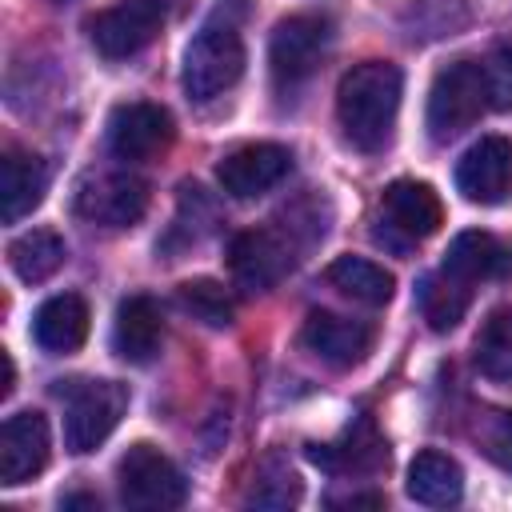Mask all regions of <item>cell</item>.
<instances>
[{"label":"cell","instance_id":"obj_1","mask_svg":"<svg viewBox=\"0 0 512 512\" xmlns=\"http://www.w3.org/2000/svg\"><path fill=\"white\" fill-rule=\"evenodd\" d=\"M400 88H404V76H400V68L392 60H364V64H352L340 76L336 120H340V128H344L352 148L380 152L392 140Z\"/></svg>","mask_w":512,"mask_h":512},{"label":"cell","instance_id":"obj_2","mask_svg":"<svg viewBox=\"0 0 512 512\" xmlns=\"http://www.w3.org/2000/svg\"><path fill=\"white\" fill-rule=\"evenodd\" d=\"M484 108H488L484 68L476 60H452L432 76V88H428V112H424L428 136L436 144H448L464 128H472Z\"/></svg>","mask_w":512,"mask_h":512},{"label":"cell","instance_id":"obj_3","mask_svg":"<svg viewBox=\"0 0 512 512\" xmlns=\"http://www.w3.org/2000/svg\"><path fill=\"white\" fill-rule=\"evenodd\" d=\"M244 76V40L232 24H204L184 48V92L212 100Z\"/></svg>","mask_w":512,"mask_h":512},{"label":"cell","instance_id":"obj_4","mask_svg":"<svg viewBox=\"0 0 512 512\" xmlns=\"http://www.w3.org/2000/svg\"><path fill=\"white\" fill-rule=\"evenodd\" d=\"M116 476H120V500H124V508H136V512L180 508L184 496H188V484H184L180 468L156 444H144V440L132 444L120 456Z\"/></svg>","mask_w":512,"mask_h":512},{"label":"cell","instance_id":"obj_5","mask_svg":"<svg viewBox=\"0 0 512 512\" xmlns=\"http://www.w3.org/2000/svg\"><path fill=\"white\" fill-rule=\"evenodd\" d=\"M380 224L384 228H376V240L404 252L444 224V204L424 180H392L380 196Z\"/></svg>","mask_w":512,"mask_h":512},{"label":"cell","instance_id":"obj_6","mask_svg":"<svg viewBox=\"0 0 512 512\" xmlns=\"http://www.w3.org/2000/svg\"><path fill=\"white\" fill-rule=\"evenodd\" d=\"M128 408V388L116 380H88L68 396L64 408V448L84 456L92 448H100L112 428L120 424Z\"/></svg>","mask_w":512,"mask_h":512},{"label":"cell","instance_id":"obj_7","mask_svg":"<svg viewBox=\"0 0 512 512\" xmlns=\"http://www.w3.org/2000/svg\"><path fill=\"white\" fill-rule=\"evenodd\" d=\"M332 44V24L324 16H288L272 28V40H268V64H272V80L276 88H296L304 84L320 56L328 52Z\"/></svg>","mask_w":512,"mask_h":512},{"label":"cell","instance_id":"obj_8","mask_svg":"<svg viewBox=\"0 0 512 512\" xmlns=\"http://www.w3.org/2000/svg\"><path fill=\"white\" fill-rule=\"evenodd\" d=\"M148 212V180L132 172H96L76 188V216L100 228H132Z\"/></svg>","mask_w":512,"mask_h":512},{"label":"cell","instance_id":"obj_9","mask_svg":"<svg viewBox=\"0 0 512 512\" xmlns=\"http://www.w3.org/2000/svg\"><path fill=\"white\" fill-rule=\"evenodd\" d=\"M172 136H176L172 112L164 104H152V100L116 104L108 116V148L116 160H128V164L160 156L172 144Z\"/></svg>","mask_w":512,"mask_h":512},{"label":"cell","instance_id":"obj_10","mask_svg":"<svg viewBox=\"0 0 512 512\" xmlns=\"http://www.w3.org/2000/svg\"><path fill=\"white\" fill-rule=\"evenodd\" d=\"M160 24H164L160 0H120V4H112L88 20V36H92L100 56L124 60V56L148 48L156 40Z\"/></svg>","mask_w":512,"mask_h":512},{"label":"cell","instance_id":"obj_11","mask_svg":"<svg viewBox=\"0 0 512 512\" xmlns=\"http://www.w3.org/2000/svg\"><path fill=\"white\" fill-rule=\"evenodd\" d=\"M292 168V152L284 144H240L216 164V180L228 196L252 200L268 188H276Z\"/></svg>","mask_w":512,"mask_h":512},{"label":"cell","instance_id":"obj_12","mask_svg":"<svg viewBox=\"0 0 512 512\" xmlns=\"http://www.w3.org/2000/svg\"><path fill=\"white\" fill-rule=\"evenodd\" d=\"M228 268H232V280L244 292H268L292 268V248L268 228H248V232L232 236Z\"/></svg>","mask_w":512,"mask_h":512},{"label":"cell","instance_id":"obj_13","mask_svg":"<svg viewBox=\"0 0 512 512\" xmlns=\"http://www.w3.org/2000/svg\"><path fill=\"white\" fill-rule=\"evenodd\" d=\"M372 340H376L372 324L348 320L336 312H308V320L300 328V344L328 368H356L372 352Z\"/></svg>","mask_w":512,"mask_h":512},{"label":"cell","instance_id":"obj_14","mask_svg":"<svg viewBox=\"0 0 512 512\" xmlns=\"http://www.w3.org/2000/svg\"><path fill=\"white\" fill-rule=\"evenodd\" d=\"M456 188L472 204H500L512 192V140L480 136L456 164Z\"/></svg>","mask_w":512,"mask_h":512},{"label":"cell","instance_id":"obj_15","mask_svg":"<svg viewBox=\"0 0 512 512\" xmlns=\"http://www.w3.org/2000/svg\"><path fill=\"white\" fill-rule=\"evenodd\" d=\"M48 452H52V436H48V420L40 412L8 416L0 428V484L16 488V484L32 480L36 472H44Z\"/></svg>","mask_w":512,"mask_h":512},{"label":"cell","instance_id":"obj_16","mask_svg":"<svg viewBox=\"0 0 512 512\" xmlns=\"http://www.w3.org/2000/svg\"><path fill=\"white\" fill-rule=\"evenodd\" d=\"M48 192V164L32 152L8 148L0 160V220L16 224L24 220Z\"/></svg>","mask_w":512,"mask_h":512},{"label":"cell","instance_id":"obj_17","mask_svg":"<svg viewBox=\"0 0 512 512\" xmlns=\"http://www.w3.org/2000/svg\"><path fill=\"white\" fill-rule=\"evenodd\" d=\"M88 304L76 292H60L52 300H44L32 316V336L44 352L52 356H68L88 340Z\"/></svg>","mask_w":512,"mask_h":512},{"label":"cell","instance_id":"obj_18","mask_svg":"<svg viewBox=\"0 0 512 512\" xmlns=\"http://www.w3.org/2000/svg\"><path fill=\"white\" fill-rule=\"evenodd\" d=\"M160 336H164V324H160V308H156L152 296H128V300H120L116 324H112V348L124 360L148 364L160 352Z\"/></svg>","mask_w":512,"mask_h":512},{"label":"cell","instance_id":"obj_19","mask_svg":"<svg viewBox=\"0 0 512 512\" xmlns=\"http://www.w3.org/2000/svg\"><path fill=\"white\" fill-rule=\"evenodd\" d=\"M404 488L424 508H448V504H456L464 496V472L448 452L424 448L408 464V484Z\"/></svg>","mask_w":512,"mask_h":512},{"label":"cell","instance_id":"obj_20","mask_svg":"<svg viewBox=\"0 0 512 512\" xmlns=\"http://www.w3.org/2000/svg\"><path fill=\"white\" fill-rule=\"evenodd\" d=\"M444 268L452 276H460L464 284H476V280H488V276H500L512 268V256L508 248L492 236V232H480V228H468L460 232L448 252H444Z\"/></svg>","mask_w":512,"mask_h":512},{"label":"cell","instance_id":"obj_21","mask_svg":"<svg viewBox=\"0 0 512 512\" xmlns=\"http://www.w3.org/2000/svg\"><path fill=\"white\" fill-rule=\"evenodd\" d=\"M324 280H328L336 292H344L348 300L368 304V308L388 304V300H392V288H396L392 272L380 268L376 260H364V256H336V260L324 268Z\"/></svg>","mask_w":512,"mask_h":512},{"label":"cell","instance_id":"obj_22","mask_svg":"<svg viewBox=\"0 0 512 512\" xmlns=\"http://www.w3.org/2000/svg\"><path fill=\"white\" fill-rule=\"evenodd\" d=\"M468 300H472V284H464L448 268L424 276V284H420V312H424L432 332L456 328L464 320V312H468Z\"/></svg>","mask_w":512,"mask_h":512},{"label":"cell","instance_id":"obj_23","mask_svg":"<svg viewBox=\"0 0 512 512\" xmlns=\"http://www.w3.org/2000/svg\"><path fill=\"white\" fill-rule=\"evenodd\" d=\"M64 240L52 228H32L8 244V264L24 284H44L64 264Z\"/></svg>","mask_w":512,"mask_h":512},{"label":"cell","instance_id":"obj_24","mask_svg":"<svg viewBox=\"0 0 512 512\" xmlns=\"http://www.w3.org/2000/svg\"><path fill=\"white\" fill-rule=\"evenodd\" d=\"M472 360L488 380H512V308H492L472 340Z\"/></svg>","mask_w":512,"mask_h":512},{"label":"cell","instance_id":"obj_25","mask_svg":"<svg viewBox=\"0 0 512 512\" xmlns=\"http://www.w3.org/2000/svg\"><path fill=\"white\" fill-rule=\"evenodd\" d=\"M176 300H180V308H184L192 320H200V324H208V328H228L232 316H236L232 296L224 292V284H216V280H208V276L184 280V284L176 288Z\"/></svg>","mask_w":512,"mask_h":512},{"label":"cell","instance_id":"obj_26","mask_svg":"<svg viewBox=\"0 0 512 512\" xmlns=\"http://www.w3.org/2000/svg\"><path fill=\"white\" fill-rule=\"evenodd\" d=\"M252 508H292L300 500V476L280 460V456H268L260 468H256V480L244 496Z\"/></svg>","mask_w":512,"mask_h":512},{"label":"cell","instance_id":"obj_27","mask_svg":"<svg viewBox=\"0 0 512 512\" xmlns=\"http://www.w3.org/2000/svg\"><path fill=\"white\" fill-rule=\"evenodd\" d=\"M484 88H488V104L500 112H512V40L496 44L484 56Z\"/></svg>","mask_w":512,"mask_h":512},{"label":"cell","instance_id":"obj_28","mask_svg":"<svg viewBox=\"0 0 512 512\" xmlns=\"http://www.w3.org/2000/svg\"><path fill=\"white\" fill-rule=\"evenodd\" d=\"M484 452H488L500 468L512 472V412H504V416H496V420L488 424V432H484Z\"/></svg>","mask_w":512,"mask_h":512},{"label":"cell","instance_id":"obj_29","mask_svg":"<svg viewBox=\"0 0 512 512\" xmlns=\"http://www.w3.org/2000/svg\"><path fill=\"white\" fill-rule=\"evenodd\" d=\"M12 380H16V364H12V356L4 352V384H0V396H8V392H12Z\"/></svg>","mask_w":512,"mask_h":512}]
</instances>
